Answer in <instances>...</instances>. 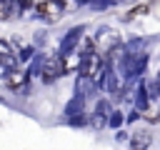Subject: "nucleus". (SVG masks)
Masks as SVG:
<instances>
[{"label":"nucleus","mask_w":160,"mask_h":150,"mask_svg":"<svg viewBox=\"0 0 160 150\" xmlns=\"http://www.w3.org/2000/svg\"><path fill=\"white\" fill-rule=\"evenodd\" d=\"M32 10L45 22H58L62 18V2H55V0H35Z\"/></svg>","instance_id":"nucleus-1"},{"label":"nucleus","mask_w":160,"mask_h":150,"mask_svg":"<svg viewBox=\"0 0 160 150\" xmlns=\"http://www.w3.org/2000/svg\"><path fill=\"white\" fill-rule=\"evenodd\" d=\"M55 2H62V0H55Z\"/></svg>","instance_id":"nucleus-3"},{"label":"nucleus","mask_w":160,"mask_h":150,"mask_svg":"<svg viewBox=\"0 0 160 150\" xmlns=\"http://www.w3.org/2000/svg\"><path fill=\"white\" fill-rule=\"evenodd\" d=\"M150 142H152L150 132H135V135L130 138V150H148Z\"/></svg>","instance_id":"nucleus-2"}]
</instances>
